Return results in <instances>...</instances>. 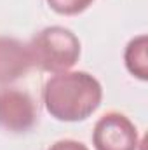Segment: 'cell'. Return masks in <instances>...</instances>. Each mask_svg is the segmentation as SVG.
<instances>
[{
	"instance_id": "6da1fadb",
	"label": "cell",
	"mask_w": 148,
	"mask_h": 150,
	"mask_svg": "<svg viewBox=\"0 0 148 150\" xmlns=\"http://www.w3.org/2000/svg\"><path fill=\"white\" fill-rule=\"evenodd\" d=\"M44 105L54 119L78 122L96 112L103 100V87L87 72L54 74L44 86Z\"/></svg>"
},
{
	"instance_id": "7a4b0ae2",
	"label": "cell",
	"mask_w": 148,
	"mask_h": 150,
	"mask_svg": "<svg viewBox=\"0 0 148 150\" xmlns=\"http://www.w3.org/2000/svg\"><path fill=\"white\" fill-rule=\"evenodd\" d=\"M33 67L49 74H61L80 58V40L65 26H47L28 44Z\"/></svg>"
},
{
	"instance_id": "3957f363",
	"label": "cell",
	"mask_w": 148,
	"mask_h": 150,
	"mask_svg": "<svg viewBox=\"0 0 148 150\" xmlns=\"http://www.w3.org/2000/svg\"><path fill=\"white\" fill-rule=\"evenodd\" d=\"M92 145L96 150H138V129L127 115L108 112L94 124Z\"/></svg>"
},
{
	"instance_id": "277c9868",
	"label": "cell",
	"mask_w": 148,
	"mask_h": 150,
	"mask_svg": "<svg viewBox=\"0 0 148 150\" xmlns=\"http://www.w3.org/2000/svg\"><path fill=\"white\" fill-rule=\"evenodd\" d=\"M35 122L37 107L28 93L16 87L0 89V127L12 133H25Z\"/></svg>"
},
{
	"instance_id": "5b68a950",
	"label": "cell",
	"mask_w": 148,
	"mask_h": 150,
	"mask_svg": "<svg viewBox=\"0 0 148 150\" xmlns=\"http://www.w3.org/2000/svg\"><path fill=\"white\" fill-rule=\"evenodd\" d=\"M33 67L26 44L12 37H0V84H11Z\"/></svg>"
},
{
	"instance_id": "8992f818",
	"label": "cell",
	"mask_w": 148,
	"mask_h": 150,
	"mask_svg": "<svg viewBox=\"0 0 148 150\" xmlns=\"http://www.w3.org/2000/svg\"><path fill=\"white\" fill-rule=\"evenodd\" d=\"M148 37L145 33L134 37L124 51V63L129 74L138 77L140 80L148 79Z\"/></svg>"
},
{
	"instance_id": "52a82bcc",
	"label": "cell",
	"mask_w": 148,
	"mask_h": 150,
	"mask_svg": "<svg viewBox=\"0 0 148 150\" xmlns=\"http://www.w3.org/2000/svg\"><path fill=\"white\" fill-rule=\"evenodd\" d=\"M94 0H47L49 7L58 12V14H65V16H73L82 11H85Z\"/></svg>"
},
{
	"instance_id": "ba28073f",
	"label": "cell",
	"mask_w": 148,
	"mask_h": 150,
	"mask_svg": "<svg viewBox=\"0 0 148 150\" xmlns=\"http://www.w3.org/2000/svg\"><path fill=\"white\" fill-rule=\"evenodd\" d=\"M47 150H89L82 142L77 140H59L56 143H52Z\"/></svg>"
}]
</instances>
